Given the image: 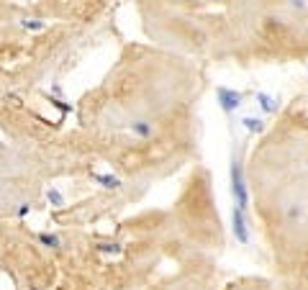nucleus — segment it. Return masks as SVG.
Here are the masks:
<instances>
[{"label": "nucleus", "mask_w": 308, "mask_h": 290, "mask_svg": "<svg viewBox=\"0 0 308 290\" xmlns=\"http://www.w3.org/2000/svg\"><path fill=\"white\" fill-rule=\"evenodd\" d=\"M216 98H218V105H221L224 113H234V110L241 105V93L231 90V87H218Z\"/></svg>", "instance_id": "2"}, {"label": "nucleus", "mask_w": 308, "mask_h": 290, "mask_svg": "<svg viewBox=\"0 0 308 290\" xmlns=\"http://www.w3.org/2000/svg\"><path fill=\"white\" fill-rule=\"evenodd\" d=\"M41 241L47 244V247H59V239L57 236H49V234H41Z\"/></svg>", "instance_id": "9"}, {"label": "nucleus", "mask_w": 308, "mask_h": 290, "mask_svg": "<svg viewBox=\"0 0 308 290\" xmlns=\"http://www.w3.org/2000/svg\"><path fill=\"white\" fill-rule=\"evenodd\" d=\"M244 126H247L249 131H254V133H259L262 128H265V123H262L259 118H244Z\"/></svg>", "instance_id": "8"}, {"label": "nucleus", "mask_w": 308, "mask_h": 290, "mask_svg": "<svg viewBox=\"0 0 308 290\" xmlns=\"http://www.w3.org/2000/svg\"><path fill=\"white\" fill-rule=\"evenodd\" d=\"M231 190H234L236 208H241V211L247 213V206H249V190H247V180H244V167H241L239 160H234V165H231Z\"/></svg>", "instance_id": "1"}, {"label": "nucleus", "mask_w": 308, "mask_h": 290, "mask_svg": "<svg viewBox=\"0 0 308 290\" xmlns=\"http://www.w3.org/2000/svg\"><path fill=\"white\" fill-rule=\"evenodd\" d=\"M47 198H49V203H54L57 208H62V206H64V195H62L59 190H54V188H52V190H47Z\"/></svg>", "instance_id": "7"}, {"label": "nucleus", "mask_w": 308, "mask_h": 290, "mask_svg": "<svg viewBox=\"0 0 308 290\" xmlns=\"http://www.w3.org/2000/svg\"><path fill=\"white\" fill-rule=\"evenodd\" d=\"M234 236L239 244H249V226H247V213L241 208H234Z\"/></svg>", "instance_id": "3"}, {"label": "nucleus", "mask_w": 308, "mask_h": 290, "mask_svg": "<svg viewBox=\"0 0 308 290\" xmlns=\"http://www.w3.org/2000/svg\"><path fill=\"white\" fill-rule=\"evenodd\" d=\"M131 133H136L139 139H149L154 133V123L151 121H134L131 123Z\"/></svg>", "instance_id": "4"}, {"label": "nucleus", "mask_w": 308, "mask_h": 290, "mask_svg": "<svg viewBox=\"0 0 308 290\" xmlns=\"http://www.w3.org/2000/svg\"><path fill=\"white\" fill-rule=\"evenodd\" d=\"M257 100H259V105L265 108L267 113H275V110H277V100L272 95H267V93H257Z\"/></svg>", "instance_id": "5"}, {"label": "nucleus", "mask_w": 308, "mask_h": 290, "mask_svg": "<svg viewBox=\"0 0 308 290\" xmlns=\"http://www.w3.org/2000/svg\"><path fill=\"white\" fill-rule=\"evenodd\" d=\"M95 177V180L103 185V188H121V180H118V177H113V175H93Z\"/></svg>", "instance_id": "6"}]
</instances>
